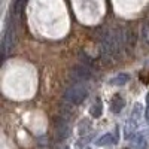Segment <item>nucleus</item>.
Here are the masks:
<instances>
[{"label": "nucleus", "mask_w": 149, "mask_h": 149, "mask_svg": "<svg viewBox=\"0 0 149 149\" xmlns=\"http://www.w3.org/2000/svg\"><path fill=\"white\" fill-rule=\"evenodd\" d=\"M124 106H125V100H124L119 94H115L113 97H112V100H110V110L113 112V113H119V112L124 109Z\"/></svg>", "instance_id": "6"}, {"label": "nucleus", "mask_w": 149, "mask_h": 149, "mask_svg": "<svg viewBox=\"0 0 149 149\" xmlns=\"http://www.w3.org/2000/svg\"><path fill=\"white\" fill-rule=\"evenodd\" d=\"M145 118L149 121V94L146 95V112H145Z\"/></svg>", "instance_id": "15"}, {"label": "nucleus", "mask_w": 149, "mask_h": 149, "mask_svg": "<svg viewBox=\"0 0 149 149\" xmlns=\"http://www.w3.org/2000/svg\"><path fill=\"white\" fill-rule=\"evenodd\" d=\"M140 109H142L140 104H136V107H134V110H133V113L130 115V121H128L127 127H125V131H127V133H125V137H130V134L133 136L136 127H137L139 118H140Z\"/></svg>", "instance_id": "4"}, {"label": "nucleus", "mask_w": 149, "mask_h": 149, "mask_svg": "<svg viewBox=\"0 0 149 149\" xmlns=\"http://www.w3.org/2000/svg\"><path fill=\"white\" fill-rule=\"evenodd\" d=\"M14 43H15V27H14V24H8L5 34H3V39H2V55H3V58H6L8 52L14 48Z\"/></svg>", "instance_id": "2"}, {"label": "nucleus", "mask_w": 149, "mask_h": 149, "mask_svg": "<svg viewBox=\"0 0 149 149\" xmlns=\"http://www.w3.org/2000/svg\"><path fill=\"white\" fill-rule=\"evenodd\" d=\"M128 81H130V76H128V74L121 73V74H118V76L112 78V79H110V84H112V85H124V84H127Z\"/></svg>", "instance_id": "11"}, {"label": "nucleus", "mask_w": 149, "mask_h": 149, "mask_svg": "<svg viewBox=\"0 0 149 149\" xmlns=\"http://www.w3.org/2000/svg\"><path fill=\"white\" fill-rule=\"evenodd\" d=\"M142 39L146 45H149V22H143L142 26Z\"/></svg>", "instance_id": "12"}, {"label": "nucleus", "mask_w": 149, "mask_h": 149, "mask_svg": "<svg viewBox=\"0 0 149 149\" xmlns=\"http://www.w3.org/2000/svg\"><path fill=\"white\" fill-rule=\"evenodd\" d=\"M146 148H148V142H146V139L143 137V136L137 137V140H136V143H134V149H146Z\"/></svg>", "instance_id": "13"}, {"label": "nucleus", "mask_w": 149, "mask_h": 149, "mask_svg": "<svg viewBox=\"0 0 149 149\" xmlns=\"http://www.w3.org/2000/svg\"><path fill=\"white\" fill-rule=\"evenodd\" d=\"M26 3H27V0H14V5H12V12H14V15L19 17L22 14L24 8H26Z\"/></svg>", "instance_id": "9"}, {"label": "nucleus", "mask_w": 149, "mask_h": 149, "mask_svg": "<svg viewBox=\"0 0 149 149\" xmlns=\"http://www.w3.org/2000/svg\"><path fill=\"white\" fill-rule=\"evenodd\" d=\"M134 43H136V34H134V31L133 30L125 31V48L128 49V51H133Z\"/></svg>", "instance_id": "10"}, {"label": "nucleus", "mask_w": 149, "mask_h": 149, "mask_svg": "<svg viewBox=\"0 0 149 149\" xmlns=\"http://www.w3.org/2000/svg\"><path fill=\"white\" fill-rule=\"evenodd\" d=\"M90 113H91V116H94V118H100V116H102V113H103V104H102L100 98H97L95 103H93V106H91V109H90Z\"/></svg>", "instance_id": "8"}, {"label": "nucleus", "mask_w": 149, "mask_h": 149, "mask_svg": "<svg viewBox=\"0 0 149 149\" xmlns=\"http://www.w3.org/2000/svg\"><path fill=\"white\" fill-rule=\"evenodd\" d=\"M55 130H57V136L60 140L66 139L69 136V125H67V121L63 118H57L55 119Z\"/></svg>", "instance_id": "5"}, {"label": "nucleus", "mask_w": 149, "mask_h": 149, "mask_svg": "<svg viewBox=\"0 0 149 149\" xmlns=\"http://www.w3.org/2000/svg\"><path fill=\"white\" fill-rule=\"evenodd\" d=\"M116 142V137L112 133H107L104 136H102L100 139L97 140V146H110Z\"/></svg>", "instance_id": "7"}, {"label": "nucleus", "mask_w": 149, "mask_h": 149, "mask_svg": "<svg viewBox=\"0 0 149 149\" xmlns=\"http://www.w3.org/2000/svg\"><path fill=\"white\" fill-rule=\"evenodd\" d=\"M79 57L82 58V61H84V64L85 66H88V67H93V66H95V63H94V61H93V58H90L88 55H86L85 52H79Z\"/></svg>", "instance_id": "14"}, {"label": "nucleus", "mask_w": 149, "mask_h": 149, "mask_svg": "<svg viewBox=\"0 0 149 149\" xmlns=\"http://www.w3.org/2000/svg\"><path fill=\"white\" fill-rule=\"evenodd\" d=\"M66 149H69V148H66Z\"/></svg>", "instance_id": "16"}, {"label": "nucleus", "mask_w": 149, "mask_h": 149, "mask_svg": "<svg viewBox=\"0 0 149 149\" xmlns=\"http://www.w3.org/2000/svg\"><path fill=\"white\" fill-rule=\"evenodd\" d=\"M72 76L74 78V81H78V82H85V81H88L91 79L93 76V72H91V67L88 66H74L72 69Z\"/></svg>", "instance_id": "3"}, {"label": "nucleus", "mask_w": 149, "mask_h": 149, "mask_svg": "<svg viewBox=\"0 0 149 149\" xmlns=\"http://www.w3.org/2000/svg\"><path fill=\"white\" fill-rule=\"evenodd\" d=\"M86 95H88V91H86V88H84V86H81V85L69 86V88L66 90V93H64V98L70 104H81L86 98Z\"/></svg>", "instance_id": "1"}]
</instances>
